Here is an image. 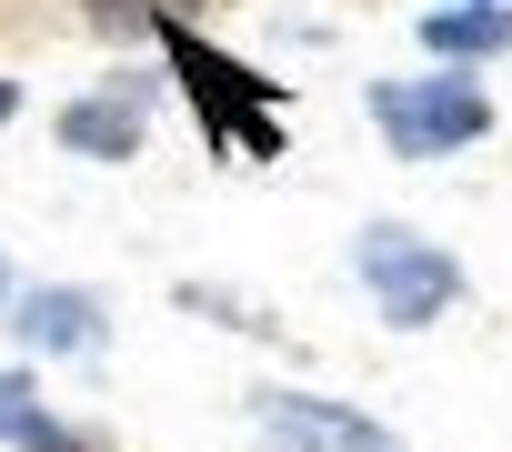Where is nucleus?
Masks as SVG:
<instances>
[{
	"label": "nucleus",
	"mask_w": 512,
	"mask_h": 452,
	"mask_svg": "<svg viewBox=\"0 0 512 452\" xmlns=\"http://www.w3.org/2000/svg\"><path fill=\"white\" fill-rule=\"evenodd\" d=\"M352 262H362V282H372L382 322H402V332H422V322H432V312L462 292L452 252H442V242H412L402 221H372V232L352 242Z\"/></svg>",
	"instance_id": "f257e3e1"
},
{
	"label": "nucleus",
	"mask_w": 512,
	"mask_h": 452,
	"mask_svg": "<svg viewBox=\"0 0 512 452\" xmlns=\"http://www.w3.org/2000/svg\"><path fill=\"white\" fill-rule=\"evenodd\" d=\"M372 111H382V131H392L402 161H442V151H462V141L492 131V101L472 81H382Z\"/></svg>",
	"instance_id": "f03ea898"
},
{
	"label": "nucleus",
	"mask_w": 512,
	"mask_h": 452,
	"mask_svg": "<svg viewBox=\"0 0 512 452\" xmlns=\"http://www.w3.org/2000/svg\"><path fill=\"white\" fill-rule=\"evenodd\" d=\"M262 432L282 452H402L382 422H362L342 402H312V392H262Z\"/></svg>",
	"instance_id": "7ed1b4c3"
},
{
	"label": "nucleus",
	"mask_w": 512,
	"mask_h": 452,
	"mask_svg": "<svg viewBox=\"0 0 512 452\" xmlns=\"http://www.w3.org/2000/svg\"><path fill=\"white\" fill-rule=\"evenodd\" d=\"M161 41H171V61H181V81H191V101H211V121L231 131V141H251V151H262L272 131L262 121H241V101H262V91H251V71H231V61H211L181 21H161Z\"/></svg>",
	"instance_id": "20e7f679"
},
{
	"label": "nucleus",
	"mask_w": 512,
	"mask_h": 452,
	"mask_svg": "<svg viewBox=\"0 0 512 452\" xmlns=\"http://www.w3.org/2000/svg\"><path fill=\"white\" fill-rule=\"evenodd\" d=\"M0 442H11V452H101L91 432L51 422V412H41V392H31L21 372H0Z\"/></svg>",
	"instance_id": "39448f33"
},
{
	"label": "nucleus",
	"mask_w": 512,
	"mask_h": 452,
	"mask_svg": "<svg viewBox=\"0 0 512 452\" xmlns=\"http://www.w3.org/2000/svg\"><path fill=\"white\" fill-rule=\"evenodd\" d=\"M61 141H71V151H101V161H121V151L141 141V101H131V91L71 101V111H61Z\"/></svg>",
	"instance_id": "423d86ee"
},
{
	"label": "nucleus",
	"mask_w": 512,
	"mask_h": 452,
	"mask_svg": "<svg viewBox=\"0 0 512 452\" xmlns=\"http://www.w3.org/2000/svg\"><path fill=\"white\" fill-rule=\"evenodd\" d=\"M91 332H101V302L91 292H31L21 302V342L31 352H81Z\"/></svg>",
	"instance_id": "0eeeda50"
},
{
	"label": "nucleus",
	"mask_w": 512,
	"mask_h": 452,
	"mask_svg": "<svg viewBox=\"0 0 512 452\" xmlns=\"http://www.w3.org/2000/svg\"><path fill=\"white\" fill-rule=\"evenodd\" d=\"M422 41L452 51V61H472V51H512V0H502V11H422Z\"/></svg>",
	"instance_id": "6e6552de"
},
{
	"label": "nucleus",
	"mask_w": 512,
	"mask_h": 452,
	"mask_svg": "<svg viewBox=\"0 0 512 452\" xmlns=\"http://www.w3.org/2000/svg\"><path fill=\"white\" fill-rule=\"evenodd\" d=\"M181 11H201V0H91L101 31H161V21H181Z\"/></svg>",
	"instance_id": "1a4fd4ad"
},
{
	"label": "nucleus",
	"mask_w": 512,
	"mask_h": 452,
	"mask_svg": "<svg viewBox=\"0 0 512 452\" xmlns=\"http://www.w3.org/2000/svg\"><path fill=\"white\" fill-rule=\"evenodd\" d=\"M11 111H21V91H11V81H0V121H11Z\"/></svg>",
	"instance_id": "9d476101"
},
{
	"label": "nucleus",
	"mask_w": 512,
	"mask_h": 452,
	"mask_svg": "<svg viewBox=\"0 0 512 452\" xmlns=\"http://www.w3.org/2000/svg\"><path fill=\"white\" fill-rule=\"evenodd\" d=\"M442 11H452V0H442Z\"/></svg>",
	"instance_id": "9b49d317"
}]
</instances>
